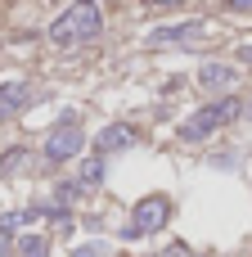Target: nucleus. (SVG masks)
Wrapping results in <instances>:
<instances>
[{"label": "nucleus", "mask_w": 252, "mask_h": 257, "mask_svg": "<svg viewBox=\"0 0 252 257\" xmlns=\"http://www.w3.org/2000/svg\"><path fill=\"white\" fill-rule=\"evenodd\" d=\"M99 27H104V14H99V5H72V9H63V14L54 18V27H50V41H54V45H77V41H90V36H99Z\"/></svg>", "instance_id": "obj_1"}, {"label": "nucleus", "mask_w": 252, "mask_h": 257, "mask_svg": "<svg viewBox=\"0 0 252 257\" xmlns=\"http://www.w3.org/2000/svg\"><path fill=\"white\" fill-rule=\"evenodd\" d=\"M239 113H243V104H239L234 95H225L221 104H203V108H198L194 117H185V122H180V140H189V145H194V140H207V136H212L216 126L234 122Z\"/></svg>", "instance_id": "obj_2"}, {"label": "nucleus", "mask_w": 252, "mask_h": 257, "mask_svg": "<svg viewBox=\"0 0 252 257\" xmlns=\"http://www.w3.org/2000/svg\"><path fill=\"white\" fill-rule=\"evenodd\" d=\"M167 221H171V199H167V194H149V199H140L135 212H131V230H135V235H158Z\"/></svg>", "instance_id": "obj_3"}, {"label": "nucleus", "mask_w": 252, "mask_h": 257, "mask_svg": "<svg viewBox=\"0 0 252 257\" xmlns=\"http://www.w3.org/2000/svg\"><path fill=\"white\" fill-rule=\"evenodd\" d=\"M81 145H86L81 126H77V122H59V126L45 136V158H50V163H68V158L81 154Z\"/></svg>", "instance_id": "obj_4"}, {"label": "nucleus", "mask_w": 252, "mask_h": 257, "mask_svg": "<svg viewBox=\"0 0 252 257\" xmlns=\"http://www.w3.org/2000/svg\"><path fill=\"white\" fill-rule=\"evenodd\" d=\"M135 145H140V131L126 126V122H113V126H104L95 136V149L99 154H122V149H135Z\"/></svg>", "instance_id": "obj_5"}, {"label": "nucleus", "mask_w": 252, "mask_h": 257, "mask_svg": "<svg viewBox=\"0 0 252 257\" xmlns=\"http://www.w3.org/2000/svg\"><path fill=\"white\" fill-rule=\"evenodd\" d=\"M27 99H32V86L27 81H5L0 86V117H14Z\"/></svg>", "instance_id": "obj_6"}, {"label": "nucleus", "mask_w": 252, "mask_h": 257, "mask_svg": "<svg viewBox=\"0 0 252 257\" xmlns=\"http://www.w3.org/2000/svg\"><path fill=\"white\" fill-rule=\"evenodd\" d=\"M203 32V23H176V27H158L149 41L158 45V41H185V36H198Z\"/></svg>", "instance_id": "obj_7"}, {"label": "nucleus", "mask_w": 252, "mask_h": 257, "mask_svg": "<svg viewBox=\"0 0 252 257\" xmlns=\"http://www.w3.org/2000/svg\"><path fill=\"white\" fill-rule=\"evenodd\" d=\"M203 86H230L234 81V68H225V63H203Z\"/></svg>", "instance_id": "obj_8"}, {"label": "nucleus", "mask_w": 252, "mask_h": 257, "mask_svg": "<svg viewBox=\"0 0 252 257\" xmlns=\"http://www.w3.org/2000/svg\"><path fill=\"white\" fill-rule=\"evenodd\" d=\"M18 257H50V239L45 235H23L18 239Z\"/></svg>", "instance_id": "obj_9"}, {"label": "nucleus", "mask_w": 252, "mask_h": 257, "mask_svg": "<svg viewBox=\"0 0 252 257\" xmlns=\"http://www.w3.org/2000/svg\"><path fill=\"white\" fill-rule=\"evenodd\" d=\"M104 181V158H81V185H99Z\"/></svg>", "instance_id": "obj_10"}, {"label": "nucleus", "mask_w": 252, "mask_h": 257, "mask_svg": "<svg viewBox=\"0 0 252 257\" xmlns=\"http://www.w3.org/2000/svg\"><path fill=\"white\" fill-rule=\"evenodd\" d=\"M23 163H27V149H9V154L0 158V172H18Z\"/></svg>", "instance_id": "obj_11"}, {"label": "nucleus", "mask_w": 252, "mask_h": 257, "mask_svg": "<svg viewBox=\"0 0 252 257\" xmlns=\"http://www.w3.org/2000/svg\"><path fill=\"white\" fill-rule=\"evenodd\" d=\"M72 257H99V248H95V244H86V248H77Z\"/></svg>", "instance_id": "obj_12"}, {"label": "nucleus", "mask_w": 252, "mask_h": 257, "mask_svg": "<svg viewBox=\"0 0 252 257\" xmlns=\"http://www.w3.org/2000/svg\"><path fill=\"white\" fill-rule=\"evenodd\" d=\"M239 59H243V63H252V41H248V45H239Z\"/></svg>", "instance_id": "obj_13"}, {"label": "nucleus", "mask_w": 252, "mask_h": 257, "mask_svg": "<svg viewBox=\"0 0 252 257\" xmlns=\"http://www.w3.org/2000/svg\"><path fill=\"white\" fill-rule=\"evenodd\" d=\"M9 248H14V244H9V235H0V257L9 253Z\"/></svg>", "instance_id": "obj_14"}]
</instances>
